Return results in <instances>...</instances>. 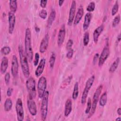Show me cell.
Instances as JSON below:
<instances>
[{"mask_svg": "<svg viewBox=\"0 0 121 121\" xmlns=\"http://www.w3.org/2000/svg\"><path fill=\"white\" fill-rule=\"evenodd\" d=\"M73 42V40L72 39H69L66 44V49L67 50H69L70 49H71V47L72 46Z\"/></svg>", "mask_w": 121, "mask_h": 121, "instance_id": "obj_39", "label": "cell"}, {"mask_svg": "<svg viewBox=\"0 0 121 121\" xmlns=\"http://www.w3.org/2000/svg\"><path fill=\"white\" fill-rule=\"evenodd\" d=\"M9 20V32L10 34H12L14 31L15 25L16 23V16L14 13L10 11L8 14Z\"/></svg>", "mask_w": 121, "mask_h": 121, "instance_id": "obj_13", "label": "cell"}, {"mask_svg": "<svg viewBox=\"0 0 121 121\" xmlns=\"http://www.w3.org/2000/svg\"><path fill=\"white\" fill-rule=\"evenodd\" d=\"M103 89V85H99L96 89L95 92L94 93L93 97V102L92 103V106L91 110L90 111L88 115V118L91 117L95 112V110L97 106V104L99 100L100 95L101 93L102 90Z\"/></svg>", "mask_w": 121, "mask_h": 121, "instance_id": "obj_4", "label": "cell"}, {"mask_svg": "<svg viewBox=\"0 0 121 121\" xmlns=\"http://www.w3.org/2000/svg\"><path fill=\"white\" fill-rule=\"evenodd\" d=\"M10 51H11V50L10 47L8 46H5L3 47L1 49V53L5 55L9 54L10 53Z\"/></svg>", "mask_w": 121, "mask_h": 121, "instance_id": "obj_33", "label": "cell"}, {"mask_svg": "<svg viewBox=\"0 0 121 121\" xmlns=\"http://www.w3.org/2000/svg\"><path fill=\"white\" fill-rule=\"evenodd\" d=\"M47 15V12L46 10L45 9H42L39 13V17L43 18V19H45Z\"/></svg>", "mask_w": 121, "mask_h": 121, "instance_id": "obj_35", "label": "cell"}, {"mask_svg": "<svg viewBox=\"0 0 121 121\" xmlns=\"http://www.w3.org/2000/svg\"><path fill=\"white\" fill-rule=\"evenodd\" d=\"M26 87L28 91L29 95L35 98L36 95L35 88V79L30 77L26 81Z\"/></svg>", "mask_w": 121, "mask_h": 121, "instance_id": "obj_6", "label": "cell"}, {"mask_svg": "<svg viewBox=\"0 0 121 121\" xmlns=\"http://www.w3.org/2000/svg\"><path fill=\"white\" fill-rule=\"evenodd\" d=\"M12 106V101L10 98H7L4 103V108L5 111L8 112L9 111Z\"/></svg>", "mask_w": 121, "mask_h": 121, "instance_id": "obj_26", "label": "cell"}, {"mask_svg": "<svg viewBox=\"0 0 121 121\" xmlns=\"http://www.w3.org/2000/svg\"><path fill=\"white\" fill-rule=\"evenodd\" d=\"M66 34V29H65V26L64 24H62L60 28L58 35V39H57V44L59 46H60L63 43V42L65 39Z\"/></svg>", "mask_w": 121, "mask_h": 121, "instance_id": "obj_14", "label": "cell"}, {"mask_svg": "<svg viewBox=\"0 0 121 121\" xmlns=\"http://www.w3.org/2000/svg\"><path fill=\"white\" fill-rule=\"evenodd\" d=\"M56 59V55L54 52H52L51 55V57L49 59V64L50 67L51 69H52L54 67L55 61Z\"/></svg>", "mask_w": 121, "mask_h": 121, "instance_id": "obj_28", "label": "cell"}, {"mask_svg": "<svg viewBox=\"0 0 121 121\" xmlns=\"http://www.w3.org/2000/svg\"><path fill=\"white\" fill-rule=\"evenodd\" d=\"M120 20H121V17H120V15L119 14L114 17V18L112 21V27H116L119 24L120 22Z\"/></svg>", "mask_w": 121, "mask_h": 121, "instance_id": "obj_31", "label": "cell"}, {"mask_svg": "<svg viewBox=\"0 0 121 121\" xmlns=\"http://www.w3.org/2000/svg\"><path fill=\"white\" fill-rule=\"evenodd\" d=\"M110 54V50L108 43H107L104 47V48L99 57L98 60V66L101 67L105 62V60L108 58Z\"/></svg>", "mask_w": 121, "mask_h": 121, "instance_id": "obj_9", "label": "cell"}, {"mask_svg": "<svg viewBox=\"0 0 121 121\" xmlns=\"http://www.w3.org/2000/svg\"><path fill=\"white\" fill-rule=\"evenodd\" d=\"M95 3L93 1H92L89 3V4L87 5L86 7V10L88 12H91L95 10Z\"/></svg>", "mask_w": 121, "mask_h": 121, "instance_id": "obj_32", "label": "cell"}, {"mask_svg": "<svg viewBox=\"0 0 121 121\" xmlns=\"http://www.w3.org/2000/svg\"><path fill=\"white\" fill-rule=\"evenodd\" d=\"M117 113L119 115H121V108L120 107L118 108V109H117Z\"/></svg>", "mask_w": 121, "mask_h": 121, "instance_id": "obj_46", "label": "cell"}, {"mask_svg": "<svg viewBox=\"0 0 121 121\" xmlns=\"http://www.w3.org/2000/svg\"><path fill=\"white\" fill-rule=\"evenodd\" d=\"M83 44L85 46H86L88 45L89 41V34L88 32L85 33L83 36Z\"/></svg>", "mask_w": 121, "mask_h": 121, "instance_id": "obj_29", "label": "cell"}, {"mask_svg": "<svg viewBox=\"0 0 121 121\" xmlns=\"http://www.w3.org/2000/svg\"><path fill=\"white\" fill-rule=\"evenodd\" d=\"M115 121H121V117H118L117 118H116L115 119Z\"/></svg>", "mask_w": 121, "mask_h": 121, "instance_id": "obj_47", "label": "cell"}, {"mask_svg": "<svg viewBox=\"0 0 121 121\" xmlns=\"http://www.w3.org/2000/svg\"><path fill=\"white\" fill-rule=\"evenodd\" d=\"M33 99L32 97L29 95L27 99V104L30 113L32 116H35L37 113V108L36 104Z\"/></svg>", "mask_w": 121, "mask_h": 121, "instance_id": "obj_10", "label": "cell"}, {"mask_svg": "<svg viewBox=\"0 0 121 121\" xmlns=\"http://www.w3.org/2000/svg\"><path fill=\"white\" fill-rule=\"evenodd\" d=\"M104 29V25H101L98 27H97L93 32V40L94 43H97L98 40V38L101 34V33L103 31Z\"/></svg>", "mask_w": 121, "mask_h": 121, "instance_id": "obj_18", "label": "cell"}, {"mask_svg": "<svg viewBox=\"0 0 121 121\" xmlns=\"http://www.w3.org/2000/svg\"><path fill=\"white\" fill-rule=\"evenodd\" d=\"M84 14V9L82 5H80L78 10V11L76 13V16L74 19L73 23L74 25H77L80 21L83 16Z\"/></svg>", "mask_w": 121, "mask_h": 121, "instance_id": "obj_16", "label": "cell"}, {"mask_svg": "<svg viewBox=\"0 0 121 121\" xmlns=\"http://www.w3.org/2000/svg\"><path fill=\"white\" fill-rule=\"evenodd\" d=\"M107 101V94L106 92H104L101 96L99 99V104L101 106H104Z\"/></svg>", "mask_w": 121, "mask_h": 121, "instance_id": "obj_24", "label": "cell"}, {"mask_svg": "<svg viewBox=\"0 0 121 121\" xmlns=\"http://www.w3.org/2000/svg\"><path fill=\"white\" fill-rule=\"evenodd\" d=\"M47 80L44 76H42L39 79L37 84L38 95L39 98H42L46 88Z\"/></svg>", "mask_w": 121, "mask_h": 121, "instance_id": "obj_7", "label": "cell"}, {"mask_svg": "<svg viewBox=\"0 0 121 121\" xmlns=\"http://www.w3.org/2000/svg\"><path fill=\"white\" fill-rule=\"evenodd\" d=\"M98 57H99V54L98 53H96L94 57V58H93V63L94 64H95V63L97 62V60H98Z\"/></svg>", "mask_w": 121, "mask_h": 121, "instance_id": "obj_43", "label": "cell"}, {"mask_svg": "<svg viewBox=\"0 0 121 121\" xmlns=\"http://www.w3.org/2000/svg\"><path fill=\"white\" fill-rule=\"evenodd\" d=\"M117 39L118 42V43L120 42V41H121V34H120L118 35L117 36Z\"/></svg>", "mask_w": 121, "mask_h": 121, "instance_id": "obj_45", "label": "cell"}, {"mask_svg": "<svg viewBox=\"0 0 121 121\" xmlns=\"http://www.w3.org/2000/svg\"><path fill=\"white\" fill-rule=\"evenodd\" d=\"M76 10V2L75 0H72L70 8L69 9V18L68 21V25L69 26H71L73 23L74 19L75 16V13Z\"/></svg>", "mask_w": 121, "mask_h": 121, "instance_id": "obj_11", "label": "cell"}, {"mask_svg": "<svg viewBox=\"0 0 121 121\" xmlns=\"http://www.w3.org/2000/svg\"><path fill=\"white\" fill-rule=\"evenodd\" d=\"M64 2V0H59L58 1V3H59V5L60 6V7H61L63 3Z\"/></svg>", "mask_w": 121, "mask_h": 121, "instance_id": "obj_44", "label": "cell"}, {"mask_svg": "<svg viewBox=\"0 0 121 121\" xmlns=\"http://www.w3.org/2000/svg\"><path fill=\"white\" fill-rule=\"evenodd\" d=\"M35 28V30H36V32H39L40 31V29H39V28L38 27H36Z\"/></svg>", "mask_w": 121, "mask_h": 121, "instance_id": "obj_48", "label": "cell"}, {"mask_svg": "<svg viewBox=\"0 0 121 121\" xmlns=\"http://www.w3.org/2000/svg\"><path fill=\"white\" fill-rule=\"evenodd\" d=\"M118 9H119V3H118V1L116 0L112 9V12H111L112 15V16L115 15L117 13L118 11Z\"/></svg>", "mask_w": 121, "mask_h": 121, "instance_id": "obj_30", "label": "cell"}, {"mask_svg": "<svg viewBox=\"0 0 121 121\" xmlns=\"http://www.w3.org/2000/svg\"><path fill=\"white\" fill-rule=\"evenodd\" d=\"M9 8H10V11L15 13L16 12L17 9V1L16 0H9Z\"/></svg>", "mask_w": 121, "mask_h": 121, "instance_id": "obj_25", "label": "cell"}, {"mask_svg": "<svg viewBox=\"0 0 121 121\" xmlns=\"http://www.w3.org/2000/svg\"><path fill=\"white\" fill-rule=\"evenodd\" d=\"M95 79V77L94 75H92L87 80L84 89V91L83 92L81 98V102L82 104H85L86 101L87 97L89 91V90L91 88L93 83L94 82Z\"/></svg>", "mask_w": 121, "mask_h": 121, "instance_id": "obj_5", "label": "cell"}, {"mask_svg": "<svg viewBox=\"0 0 121 121\" xmlns=\"http://www.w3.org/2000/svg\"><path fill=\"white\" fill-rule=\"evenodd\" d=\"M49 92L45 91L41 103L40 111L41 119L42 121H45L47 115L48 113V98H49Z\"/></svg>", "mask_w": 121, "mask_h": 121, "instance_id": "obj_3", "label": "cell"}, {"mask_svg": "<svg viewBox=\"0 0 121 121\" xmlns=\"http://www.w3.org/2000/svg\"><path fill=\"white\" fill-rule=\"evenodd\" d=\"M16 110L17 115V120L22 121L24 119V112L23 106L22 101L20 98H18L16 102Z\"/></svg>", "mask_w": 121, "mask_h": 121, "instance_id": "obj_8", "label": "cell"}, {"mask_svg": "<svg viewBox=\"0 0 121 121\" xmlns=\"http://www.w3.org/2000/svg\"><path fill=\"white\" fill-rule=\"evenodd\" d=\"M18 63L16 55H13L11 60V73L14 77H16L18 73Z\"/></svg>", "mask_w": 121, "mask_h": 121, "instance_id": "obj_12", "label": "cell"}, {"mask_svg": "<svg viewBox=\"0 0 121 121\" xmlns=\"http://www.w3.org/2000/svg\"><path fill=\"white\" fill-rule=\"evenodd\" d=\"M92 17V14L91 13L87 12V13L86 14L85 16L84 22L83 25V28L84 31H86L88 29L90 25Z\"/></svg>", "mask_w": 121, "mask_h": 121, "instance_id": "obj_19", "label": "cell"}, {"mask_svg": "<svg viewBox=\"0 0 121 121\" xmlns=\"http://www.w3.org/2000/svg\"><path fill=\"white\" fill-rule=\"evenodd\" d=\"M4 79H5V82L6 85H9V80H10V74L9 72H7L5 74L4 77Z\"/></svg>", "mask_w": 121, "mask_h": 121, "instance_id": "obj_40", "label": "cell"}, {"mask_svg": "<svg viewBox=\"0 0 121 121\" xmlns=\"http://www.w3.org/2000/svg\"><path fill=\"white\" fill-rule=\"evenodd\" d=\"M39 60V54L38 52H36L35 55V59L34 60V65L35 66H37Z\"/></svg>", "mask_w": 121, "mask_h": 121, "instance_id": "obj_37", "label": "cell"}, {"mask_svg": "<svg viewBox=\"0 0 121 121\" xmlns=\"http://www.w3.org/2000/svg\"><path fill=\"white\" fill-rule=\"evenodd\" d=\"M78 95V83L76 82L74 85L73 91L72 93V98L73 100H76Z\"/></svg>", "mask_w": 121, "mask_h": 121, "instance_id": "obj_27", "label": "cell"}, {"mask_svg": "<svg viewBox=\"0 0 121 121\" xmlns=\"http://www.w3.org/2000/svg\"><path fill=\"white\" fill-rule=\"evenodd\" d=\"M47 0H43L40 1V6L43 8H45L46 6Z\"/></svg>", "mask_w": 121, "mask_h": 121, "instance_id": "obj_41", "label": "cell"}, {"mask_svg": "<svg viewBox=\"0 0 121 121\" xmlns=\"http://www.w3.org/2000/svg\"><path fill=\"white\" fill-rule=\"evenodd\" d=\"M45 65V59L43 58L41 59V60H40L39 64H38V66H37L35 71V75L36 77H39L42 75V74Z\"/></svg>", "mask_w": 121, "mask_h": 121, "instance_id": "obj_17", "label": "cell"}, {"mask_svg": "<svg viewBox=\"0 0 121 121\" xmlns=\"http://www.w3.org/2000/svg\"><path fill=\"white\" fill-rule=\"evenodd\" d=\"M91 106H92L91 100L90 98H88V100H87V106L85 110V113L86 114H88L89 113L90 111L91 108Z\"/></svg>", "mask_w": 121, "mask_h": 121, "instance_id": "obj_34", "label": "cell"}, {"mask_svg": "<svg viewBox=\"0 0 121 121\" xmlns=\"http://www.w3.org/2000/svg\"><path fill=\"white\" fill-rule=\"evenodd\" d=\"M8 67V59L4 56L2 58L0 64V72L1 74H4L7 70Z\"/></svg>", "mask_w": 121, "mask_h": 121, "instance_id": "obj_21", "label": "cell"}, {"mask_svg": "<svg viewBox=\"0 0 121 121\" xmlns=\"http://www.w3.org/2000/svg\"><path fill=\"white\" fill-rule=\"evenodd\" d=\"M72 101L70 99H68L65 103L64 115L65 117H68L70 113L72 111Z\"/></svg>", "mask_w": 121, "mask_h": 121, "instance_id": "obj_20", "label": "cell"}, {"mask_svg": "<svg viewBox=\"0 0 121 121\" xmlns=\"http://www.w3.org/2000/svg\"><path fill=\"white\" fill-rule=\"evenodd\" d=\"M49 36L48 34H46L40 43L39 51L41 53H44L46 51L49 44Z\"/></svg>", "mask_w": 121, "mask_h": 121, "instance_id": "obj_15", "label": "cell"}, {"mask_svg": "<svg viewBox=\"0 0 121 121\" xmlns=\"http://www.w3.org/2000/svg\"><path fill=\"white\" fill-rule=\"evenodd\" d=\"M18 50L22 72L25 78H28L30 75V71L27 58L21 45L18 46Z\"/></svg>", "mask_w": 121, "mask_h": 121, "instance_id": "obj_2", "label": "cell"}, {"mask_svg": "<svg viewBox=\"0 0 121 121\" xmlns=\"http://www.w3.org/2000/svg\"><path fill=\"white\" fill-rule=\"evenodd\" d=\"M25 52L28 62H31L33 59V52L31 43V32L29 28L26 29L25 37Z\"/></svg>", "mask_w": 121, "mask_h": 121, "instance_id": "obj_1", "label": "cell"}, {"mask_svg": "<svg viewBox=\"0 0 121 121\" xmlns=\"http://www.w3.org/2000/svg\"><path fill=\"white\" fill-rule=\"evenodd\" d=\"M13 88H11V87H9L8 88L7 91V95L8 96H10L12 95V92H13Z\"/></svg>", "mask_w": 121, "mask_h": 121, "instance_id": "obj_42", "label": "cell"}, {"mask_svg": "<svg viewBox=\"0 0 121 121\" xmlns=\"http://www.w3.org/2000/svg\"><path fill=\"white\" fill-rule=\"evenodd\" d=\"M74 53V51L71 48L69 50H68V52L66 54V57L68 59H71L73 57V55Z\"/></svg>", "mask_w": 121, "mask_h": 121, "instance_id": "obj_38", "label": "cell"}, {"mask_svg": "<svg viewBox=\"0 0 121 121\" xmlns=\"http://www.w3.org/2000/svg\"><path fill=\"white\" fill-rule=\"evenodd\" d=\"M56 17V12L55 10L52 9L51 10V12L50 13V14L49 16L48 21H47V26L48 27H50L52 24L53 22L55 20Z\"/></svg>", "mask_w": 121, "mask_h": 121, "instance_id": "obj_22", "label": "cell"}, {"mask_svg": "<svg viewBox=\"0 0 121 121\" xmlns=\"http://www.w3.org/2000/svg\"><path fill=\"white\" fill-rule=\"evenodd\" d=\"M72 78V76H70L67 79H66L65 80V81H64V83H62L61 86L63 87H65V86H66L68 85H69V84Z\"/></svg>", "mask_w": 121, "mask_h": 121, "instance_id": "obj_36", "label": "cell"}, {"mask_svg": "<svg viewBox=\"0 0 121 121\" xmlns=\"http://www.w3.org/2000/svg\"><path fill=\"white\" fill-rule=\"evenodd\" d=\"M120 61V58L119 57H118L114 60V61L112 63V64L110 66L109 69V71L110 73H113L116 70L117 68H118V67L119 66Z\"/></svg>", "mask_w": 121, "mask_h": 121, "instance_id": "obj_23", "label": "cell"}]
</instances>
